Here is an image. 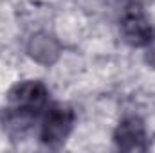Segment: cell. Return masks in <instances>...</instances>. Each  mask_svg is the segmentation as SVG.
Listing matches in <instances>:
<instances>
[{
  "instance_id": "obj_1",
  "label": "cell",
  "mask_w": 155,
  "mask_h": 153,
  "mask_svg": "<svg viewBox=\"0 0 155 153\" xmlns=\"http://www.w3.org/2000/svg\"><path fill=\"white\" fill-rule=\"evenodd\" d=\"M74 121H76V115L71 106L61 105V103L51 105L41 121V130H40L41 142L49 148L61 146L71 135L74 128Z\"/></svg>"
},
{
  "instance_id": "obj_2",
  "label": "cell",
  "mask_w": 155,
  "mask_h": 153,
  "mask_svg": "<svg viewBox=\"0 0 155 153\" xmlns=\"http://www.w3.org/2000/svg\"><path fill=\"white\" fill-rule=\"evenodd\" d=\"M7 101H9V108H13V110L38 115L41 110L47 108L49 90L38 79L20 81L9 90Z\"/></svg>"
},
{
  "instance_id": "obj_3",
  "label": "cell",
  "mask_w": 155,
  "mask_h": 153,
  "mask_svg": "<svg viewBox=\"0 0 155 153\" xmlns=\"http://www.w3.org/2000/svg\"><path fill=\"white\" fill-rule=\"evenodd\" d=\"M119 31L123 40L132 47H146L153 38L152 25L139 5H132L123 13Z\"/></svg>"
},
{
  "instance_id": "obj_5",
  "label": "cell",
  "mask_w": 155,
  "mask_h": 153,
  "mask_svg": "<svg viewBox=\"0 0 155 153\" xmlns=\"http://www.w3.org/2000/svg\"><path fill=\"white\" fill-rule=\"evenodd\" d=\"M27 50H29L31 58H35L38 63L51 65V63H54L58 60L61 47H60L58 40L54 38L52 34H49V33H38V34H35L33 38L29 40Z\"/></svg>"
},
{
  "instance_id": "obj_4",
  "label": "cell",
  "mask_w": 155,
  "mask_h": 153,
  "mask_svg": "<svg viewBox=\"0 0 155 153\" xmlns=\"http://www.w3.org/2000/svg\"><path fill=\"white\" fill-rule=\"evenodd\" d=\"M117 148L124 151H143L146 150V126L139 115H126L121 119L114 132Z\"/></svg>"
},
{
  "instance_id": "obj_6",
  "label": "cell",
  "mask_w": 155,
  "mask_h": 153,
  "mask_svg": "<svg viewBox=\"0 0 155 153\" xmlns=\"http://www.w3.org/2000/svg\"><path fill=\"white\" fill-rule=\"evenodd\" d=\"M146 61L155 69V36L150 40V43L146 45Z\"/></svg>"
}]
</instances>
